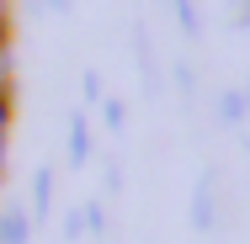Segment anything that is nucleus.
<instances>
[{
  "label": "nucleus",
  "mask_w": 250,
  "mask_h": 244,
  "mask_svg": "<svg viewBox=\"0 0 250 244\" xmlns=\"http://www.w3.org/2000/svg\"><path fill=\"white\" fill-rule=\"evenodd\" d=\"M0 128H5V106H0Z\"/></svg>",
  "instance_id": "f257e3e1"
}]
</instances>
